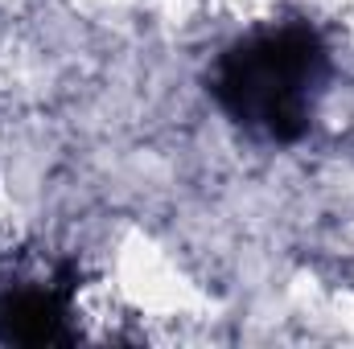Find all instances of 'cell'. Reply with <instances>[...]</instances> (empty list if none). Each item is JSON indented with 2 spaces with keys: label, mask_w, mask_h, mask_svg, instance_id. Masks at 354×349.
I'll return each mask as SVG.
<instances>
[{
  "label": "cell",
  "mask_w": 354,
  "mask_h": 349,
  "mask_svg": "<svg viewBox=\"0 0 354 349\" xmlns=\"http://www.w3.org/2000/svg\"><path fill=\"white\" fill-rule=\"evenodd\" d=\"M330 54L309 25L264 29L235 41L214 70V99L248 132L297 144L309 132L313 94L326 83Z\"/></svg>",
  "instance_id": "obj_1"
},
{
  "label": "cell",
  "mask_w": 354,
  "mask_h": 349,
  "mask_svg": "<svg viewBox=\"0 0 354 349\" xmlns=\"http://www.w3.org/2000/svg\"><path fill=\"white\" fill-rule=\"evenodd\" d=\"M71 288L75 267H62L54 283L12 288L0 296V337L17 346H66L71 341Z\"/></svg>",
  "instance_id": "obj_2"
}]
</instances>
